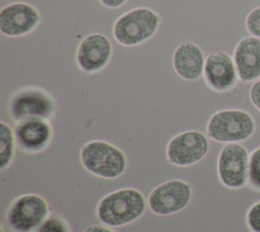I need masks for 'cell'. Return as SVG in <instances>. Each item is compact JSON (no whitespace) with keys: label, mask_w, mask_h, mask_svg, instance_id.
Here are the masks:
<instances>
[{"label":"cell","mask_w":260,"mask_h":232,"mask_svg":"<svg viewBox=\"0 0 260 232\" xmlns=\"http://www.w3.org/2000/svg\"><path fill=\"white\" fill-rule=\"evenodd\" d=\"M147 199L135 188H122L105 195L96 206V220L111 228L138 220L146 211Z\"/></svg>","instance_id":"6da1fadb"},{"label":"cell","mask_w":260,"mask_h":232,"mask_svg":"<svg viewBox=\"0 0 260 232\" xmlns=\"http://www.w3.org/2000/svg\"><path fill=\"white\" fill-rule=\"evenodd\" d=\"M79 160L87 173L105 179L118 178L127 169L125 153L105 140H91L83 144L80 149Z\"/></svg>","instance_id":"7a4b0ae2"},{"label":"cell","mask_w":260,"mask_h":232,"mask_svg":"<svg viewBox=\"0 0 260 232\" xmlns=\"http://www.w3.org/2000/svg\"><path fill=\"white\" fill-rule=\"evenodd\" d=\"M2 111L7 115L13 126L25 119L41 118L51 120L56 112L54 98L45 90L37 86H26L14 92L6 101L1 103Z\"/></svg>","instance_id":"3957f363"},{"label":"cell","mask_w":260,"mask_h":232,"mask_svg":"<svg viewBox=\"0 0 260 232\" xmlns=\"http://www.w3.org/2000/svg\"><path fill=\"white\" fill-rule=\"evenodd\" d=\"M159 26V16L148 7L139 6L122 14L114 23L112 36L122 46L135 47L149 39Z\"/></svg>","instance_id":"277c9868"},{"label":"cell","mask_w":260,"mask_h":232,"mask_svg":"<svg viewBox=\"0 0 260 232\" xmlns=\"http://www.w3.org/2000/svg\"><path fill=\"white\" fill-rule=\"evenodd\" d=\"M256 130L253 116L241 109H222L209 118L206 135L219 143L240 142L249 139Z\"/></svg>","instance_id":"5b68a950"},{"label":"cell","mask_w":260,"mask_h":232,"mask_svg":"<svg viewBox=\"0 0 260 232\" xmlns=\"http://www.w3.org/2000/svg\"><path fill=\"white\" fill-rule=\"evenodd\" d=\"M47 200L39 194L26 193L15 198L1 215L12 232H35L50 216Z\"/></svg>","instance_id":"8992f818"},{"label":"cell","mask_w":260,"mask_h":232,"mask_svg":"<svg viewBox=\"0 0 260 232\" xmlns=\"http://www.w3.org/2000/svg\"><path fill=\"white\" fill-rule=\"evenodd\" d=\"M250 153L239 142L225 143L217 157V175L228 188L239 189L247 185Z\"/></svg>","instance_id":"52a82bcc"},{"label":"cell","mask_w":260,"mask_h":232,"mask_svg":"<svg viewBox=\"0 0 260 232\" xmlns=\"http://www.w3.org/2000/svg\"><path fill=\"white\" fill-rule=\"evenodd\" d=\"M191 199L192 187L188 182L180 179L168 180L150 192L145 213L151 212L157 216L174 215L184 210Z\"/></svg>","instance_id":"ba28073f"},{"label":"cell","mask_w":260,"mask_h":232,"mask_svg":"<svg viewBox=\"0 0 260 232\" xmlns=\"http://www.w3.org/2000/svg\"><path fill=\"white\" fill-rule=\"evenodd\" d=\"M208 152L209 141L206 134L198 130H187L169 141L167 158L174 166L190 167L203 160Z\"/></svg>","instance_id":"9c48e42d"},{"label":"cell","mask_w":260,"mask_h":232,"mask_svg":"<svg viewBox=\"0 0 260 232\" xmlns=\"http://www.w3.org/2000/svg\"><path fill=\"white\" fill-rule=\"evenodd\" d=\"M41 22L39 10L26 2H13L0 11V32L7 38L25 36L36 30Z\"/></svg>","instance_id":"30bf717a"},{"label":"cell","mask_w":260,"mask_h":232,"mask_svg":"<svg viewBox=\"0 0 260 232\" xmlns=\"http://www.w3.org/2000/svg\"><path fill=\"white\" fill-rule=\"evenodd\" d=\"M113 55V45L110 39L100 33L86 36L79 43L75 64L85 73H96L104 69Z\"/></svg>","instance_id":"8fae6325"},{"label":"cell","mask_w":260,"mask_h":232,"mask_svg":"<svg viewBox=\"0 0 260 232\" xmlns=\"http://www.w3.org/2000/svg\"><path fill=\"white\" fill-rule=\"evenodd\" d=\"M203 76L211 90L220 93L233 90L239 78L234 59L221 50H215L205 57Z\"/></svg>","instance_id":"7c38bea8"},{"label":"cell","mask_w":260,"mask_h":232,"mask_svg":"<svg viewBox=\"0 0 260 232\" xmlns=\"http://www.w3.org/2000/svg\"><path fill=\"white\" fill-rule=\"evenodd\" d=\"M16 149L36 154L44 151L52 141L53 127L49 120L29 118L17 122L13 127Z\"/></svg>","instance_id":"4fadbf2b"},{"label":"cell","mask_w":260,"mask_h":232,"mask_svg":"<svg viewBox=\"0 0 260 232\" xmlns=\"http://www.w3.org/2000/svg\"><path fill=\"white\" fill-rule=\"evenodd\" d=\"M233 59L239 79L250 82L260 77V39L245 37L235 47Z\"/></svg>","instance_id":"5bb4252c"},{"label":"cell","mask_w":260,"mask_h":232,"mask_svg":"<svg viewBox=\"0 0 260 232\" xmlns=\"http://www.w3.org/2000/svg\"><path fill=\"white\" fill-rule=\"evenodd\" d=\"M205 56L199 46L192 42H183L175 50L172 64L175 72L183 79L194 81L203 73Z\"/></svg>","instance_id":"9a60e30c"},{"label":"cell","mask_w":260,"mask_h":232,"mask_svg":"<svg viewBox=\"0 0 260 232\" xmlns=\"http://www.w3.org/2000/svg\"><path fill=\"white\" fill-rule=\"evenodd\" d=\"M15 136L13 128L7 122L0 121V171L6 169L15 155Z\"/></svg>","instance_id":"2e32d148"},{"label":"cell","mask_w":260,"mask_h":232,"mask_svg":"<svg viewBox=\"0 0 260 232\" xmlns=\"http://www.w3.org/2000/svg\"><path fill=\"white\" fill-rule=\"evenodd\" d=\"M247 185L251 191L260 192V146L250 153Z\"/></svg>","instance_id":"e0dca14e"},{"label":"cell","mask_w":260,"mask_h":232,"mask_svg":"<svg viewBox=\"0 0 260 232\" xmlns=\"http://www.w3.org/2000/svg\"><path fill=\"white\" fill-rule=\"evenodd\" d=\"M35 232H71L67 222L56 214H50Z\"/></svg>","instance_id":"ac0fdd59"},{"label":"cell","mask_w":260,"mask_h":232,"mask_svg":"<svg viewBox=\"0 0 260 232\" xmlns=\"http://www.w3.org/2000/svg\"><path fill=\"white\" fill-rule=\"evenodd\" d=\"M246 224L251 232H260V200L252 204L246 212Z\"/></svg>","instance_id":"d6986e66"},{"label":"cell","mask_w":260,"mask_h":232,"mask_svg":"<svg viewBox=\"0 0 260 232\" xmlns=\"http://www.w3.org/2000/svg\"><path fill=\"white\" fill-rule=\"evenodd\" d=\"M246 27L253 37L260 38V6L250 11L246 18Z\"/></svg>","instance_id":"ffe728a7"},{"label":"cell","mask_w":260,"mask_h":232,"mask_svg":"<svg viewBox=\"0 0 260 232\" xmlns=\"http://www.w3.org/2000/svg\"><path fill=\"white\" fill-rule=\"evenodd\" d=\"M249 98L252 104L260 111V79L256 80L250 91H249Z\"/></svg>","instance_id":"44dd1931"},{"label":"cell","mask_w":260,"mask_h":232,"mask_svg":"<svg viewBox=\"0 0 260 232\" xmlns=\"http://www.w3.org/2000/svg\"><path fill=\"white\" fill-rule=\"evenodd\" d=\"M128 0H100L102 5L110 9H118L122 7Z\"/></svg>","instance_id":"7402d4cb"},{"label":"cell","mask_w":260,"mask_h":232,"mask_svg":"<svg viewBox=\"0 0 260 232\" xmlns=\"http://www.w3.org/2000/svg\"><path fill=\"white\" fill-rule=\"evenodd\" d=\"M83 232H116L115 230L109 229L107 226H102L99 224H94V225H90L88 226Z\"/></svg>","instance_id":"603a6c76"}]
</instances>
